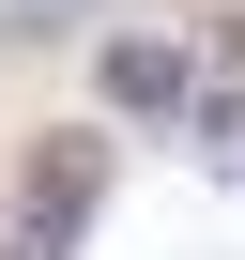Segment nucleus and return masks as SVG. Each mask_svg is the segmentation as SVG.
Returning <instances> with one entry per match:
<instances>
[{
    "label": "nucleus",
    "mask_w": 245,
    "mask_h": 260,
    "mask_svg": "<svg viewBox=\"0 0 245 260\" xmlns=\"http://www.w3.org/2000/svg\"><path fill=\"white\" fill-rule=\"evenodd\" d=\"M92 199H107V138H31L16 153V184H0V260H77V230H92Z\"/></svg>",
    "instance_id": "obj_1"
},
{
    "label": "nucleus",
    "mask_w": 245,
    "mask_h": 260,
    "mask_svg": "<svg viewBox=\"0 0 245 260\" xmlns=\"http://www.w3.org/2000/svg\"><path fill=\"white\" fill-rule=\"evenodd\" d=\"M184 61H199V92H184V138H199V153H245V0H230V16H215Z\"/></svg>",
    "instance_id": "obj_2"
},
{
    "label": "nucleus",
    "mask_w": 245,
    "mask_h": 260,
    "mask_svg": "<svg viewBox=\"0 0 245 260\" xmlns=\"http://www.w3.org/2000/svg\"><path fill=\"white\" fill-rule=\"evenodd\" d=\"M184 92H199V61H184V46H154V31H122V46H107V107L184 122Z\"/></svg>",
    "instance_id": "obj_3"
}]
</instances>
